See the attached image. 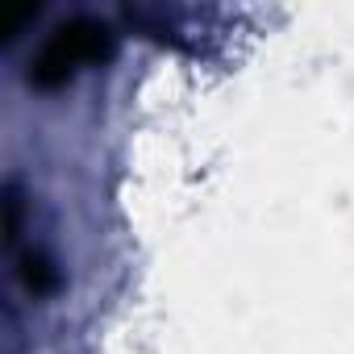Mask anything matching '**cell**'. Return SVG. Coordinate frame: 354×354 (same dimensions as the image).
Returning a JSON list of instances; mask_svg holds the SVG:
<instances>
[{
    "instance_id": "1",
    "label": "cell",
    "mask_w": 354,
    "mask_h": 354,
    "mask_svg": "<svg viewBox=\"0 0 354 354\" xmlns=\"http://www.w3.org/2000/svg\"><path fill=\"white\" fill-rule=\"evenodd\" d=\"M100 50V30L92 26V21H71V26H59L55 30V38L46 42V50L34 59V80L38 84H55V80H63L80 59H88V55H96Z\"/></svg>"
}]
</instances>
